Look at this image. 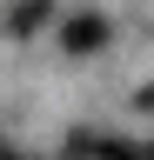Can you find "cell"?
<instances>
[{
    "instance_id": "6da1fadb",
    "label": "cell",
    "mask_w": 154,
    "mask_h": 160,
    "mask_svg": "<svg viewBox=\"0 0 154 160\" xmlns=\"http://www.w3.org/2000/svg\"><path fill=\"white\" fill-rule=\"evenodd\" d=\"M107 33H114V27H107V13L81 7V13H67V20H61V53H67V60H87V53H101V47H107Z\"/></svg>"
},
{
    "instance_id": "7a4b0ae2",
    "label": "cell",
    "mask_w": 154,
    "mask_h": 160,
    "mask_svg": "<svg viewBox=\"0 0 154 160\" xmlns=\"http://www.w3.org/2000/svg\"><path fill=\"white\" fill-rule=\"evenodd\" d=\"M47 13H54V0H13V13H7V33H13V40H27L34 27H47Z\"/></svg>"
},
{
    "instance_id": "3957f363",
    "label": "cell",
    "mask_w": 154,
    "mask_h": 160,
    "mask_svg": "<svg viewBox=\"0 0 154 160\" xmlns=\"http://www.w3.org/2000/svg\"><path fill=\"white\" fill-rule=\"evenodd\" d=\"M74 153H101V160H147L141 147H121V140H87V133L74 140Z\"/></svg>"
},
{
    "instance_id": "277c9868",
    "label": "cell",
    "mask_w": 154,
    "mask_h": 160,
    "mask_svg": "<svg viewBox=\"0 0 154 160\" xmlns=\"http://www.w3.org/2000/svg\"><path fill=\"white\" fill-rule=\"evenodd\" d=\"M134 100H141V107H147V113H154V80H147V87H141V93H134Z\"/></svg>"
},
{
    "instance_id": "5b68a950",
    "label": "cell",
    "mask_w": 154,
    "mask_h": 160,
    "mask_svg": "<svg viewBox=\"0 0 154 160\" xmlns=\"http://www.w3.org/2000/svg\"><path fill=\"white\" fill-rule=\"evenodd\" d=\"M0 160H27V153H13V147H7V140H0Z\"/></svg>"
}]
</instances>
